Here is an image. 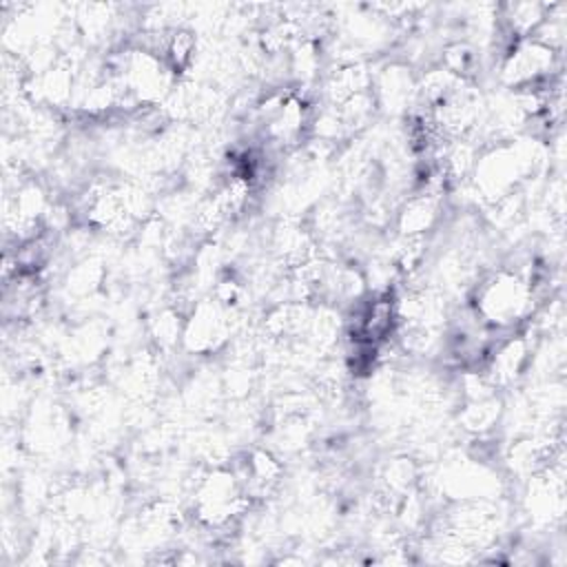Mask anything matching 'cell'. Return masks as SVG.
Here are the masks:
<instances>
[{
  "label": "cell",
  "mask_w": 567,
  "mask_h": 567,
  "mask_svg": "<svg viewBox=\"0 0 567 567\" xmlns=\"http://www.w3.org/2000/svg\"><path fill=\"white\" fill-rule=\"evenodd\" d=\"M527 286L514 275H498L483 286L478 295V312L494 326H509L527 312Z\"/></svg>",
  "instance_id": "cell-1"
}]
</instances>
